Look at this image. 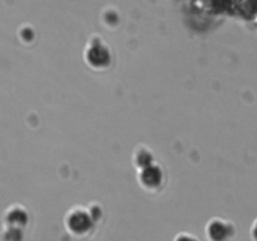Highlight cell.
<instances>
[{"label": "cell", "instance_id": "6da1fadb", "mask_svg": "<svg viewBox=\"0 0 257 241\" xmlns=\"http://www.w3.org/2000/svg\"><path fill=\"white\" fill-rule=\"evenodd\" d=\"M92 225V216L91 212H86L83 208H76V211L68 212L66 226L68 231L73 232V235H83L90 230Z\"/></svg>", "mask_w": 257, "mask_h": 241}, {"label": "cell", "instance_id": "7a4b0ae2", "mask_svg": "<svg viewBox=\"0 0 257 241\" xmlns=\"http://www.w3.org/2000/svg\"><path fill=\"white\" fill-rule=\"evenodd\" d=\"M86 61L93 68H103L110 63V49L103 42L88 44V49L85 53Z\"/></svg>", "mask_w": 257, "mask_h": 241}, {"label": "cell", "instance_id": "3957f363", "mask_svg": "<svg viewBox=\"0 0 257 241\" xmlns=\"http://www.w3.org/2000/svg\"><path fill=\"white\" fill-rule=\"evenodd\" d=\"M139 183L144 190L149 192L159 190L163 185V172L159 166L150 165L139 172Z\"/></svg>", "mask_w": 257, "mask_h": 241}, {"label": "cell", "instance_id": "277c9868", "mask_svg": "<svg viewBox=\"0 0 257 241\" xmlns=\"http://www.w3.org/2000/svg\"><path fill=\"white\" fill-rule=\"evenodd\" d=\"M229 227H231L229 222L219 220V218H213L209 221L207 226V235L211 240H226L231 233Z\"/></svg>", "mask_w": 257, "mask_h": 241}, {"label": "cell", "instance_id": "5b68a950", "mask_svg": "<svg viewBox=\"0 0 257 241\" xmlns=\"http://www.w3.org/2000/svg\"><path fill=\"white\" fill-rule=\"evenodd\" d=\"M7 223L9 225L11 230L18 231L21 226H26L27 223V213L26 211L22 210L21 207L16 206L12 207L11 210L7 212Z\"/></svg>", "mask_w": 257, "mask_h": 241}, {"label": "cell", "instance_id": "8992f818", "mask_svg": "<svg viewBox=\"0 0 257 241\" xmlns=\"http://www.w3.org/2000/svg\"><path fill=\"white\" fill-rule=\"evenodd\" d=\"M134 165L137 166L139 170H143V168L153 165L152 151H150L149 149L145 148V146H139L134 154Z\"/></svg>", "mask_w": 257, "mask_h": 241}]
</instances>
